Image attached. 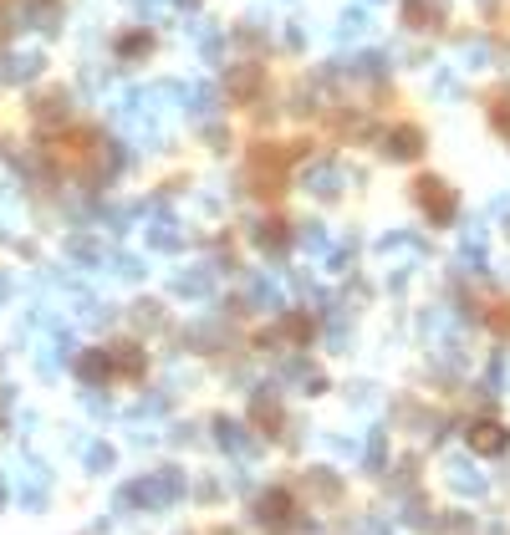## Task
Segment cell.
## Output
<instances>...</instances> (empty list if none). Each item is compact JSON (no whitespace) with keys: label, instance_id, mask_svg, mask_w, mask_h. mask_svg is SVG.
Instances as JSON below:
<instances>
[{"label":"cell","instance_id":"5","mask_svg":"<svg viewBox=\"0 0 510 535\" xmlns=\"http://www.w3.org/2000/svg\"><path fill=\"white\" fill-rule=\"evenodd\" d=\"M215 438H220L224 449H235V454H250V449H255V438H250L240 423H215Z\"/></svg>","mask_w":510,"mask_h":535},{"label":"cell","instance_id":"7","mask_svg":"<svg viewBox=\"0 0 510 535\" xmlns=\"http://www.w3.org/2000/svg\"><path fill=\"white\" fill-rule=\"evenodd\" d=\"M174 291H184V296H200V291H209V270H189V275H179V281H174Z\"/></svg>","mask_w":510,"mask_h":535},{"label":"cell","instance_id":"4","mask_svg":"<svg viewBox=\"0 0 510 535\" xmlns=\"http://www.w3.org/2000/svg\"><path fill=\"white\" fill-rule=\"evenodd\" d=\"M16 485H20V494L36 505L41 494H46V469H41V464H20V469H16Z\"/></svg>","mask_w":510,"mask_h":535},{"label":"cell","instance_id":"2","mask_svg":"<svg viewBox=\"0 0 510 535\" xmlns=\"http://www.w3.org/2000/svg\"><path fill=\"white\" fill-rule=\"evenodd\" d=\"M419 199L428 205V214H434V220H449V214H454V199H449L444 189H439V179H424V189H419Z\"/></svg>","mask_w":510,"mask_h":535},{"label":"cell","instance_id":"11","mask_svg":"<svg viewBox=\"0 0 510 535\" xmlns=\"http://www.w3.org/2000/svg\"><path fill=\"white\" fill-rule=\"evenodd\" d=\"M0 505H5V485H0Z\"/></svg>","mask_w":510,"mask_h":535},{"label":"cell","instance_id":"6","mask_svg":"<svg viewBox=\"0 0 510 535\" xmlns=\"http://www.w3.org/2000/svg\"><path fill=\"white\" fill-rule=\"evenodd\" d=\"M449 485L459 494H485V474H475L469 464H454V469H449Z\"/></svg>","mask_w":510,"mask_h":535},{"label":"cell","instance_id":"3","mask_svg":"<svg viewBox=\"0 0 510 535\" xmlns=\"http://www.w3.org/2000/svg\"><path fill=\"white\" fill-rule=\"evenodd\" d=\"M286 510H291V494H286V490H271L265 500H255V515H261L265 525H281Z\"/></svg>","mask_w":510,"mask_h":535},{"label":"cell","instance_id":"9","mask_svg":"<svg viewBox=\"0 0 510 535\" xmlns=\"http://www.w3.org/2000/svg\"><path fill=\"white\" fill-rule=\"evenodd\" d=\"M87 464H92V469H107V464H113V449H107V444H92V449H87Z\"/></svg>","mask_w":510,"mask_h":535},{"label":"cell","instance_id":"1","mask_svg":"<svg viewBox=\"0 0 510 535\" xmlns=\"http://www.w3.org/2000/svg\"><path fill=\"white\" fill-rule=\"evenodd\" d=\"M469 444H475V449L480 454H506V429H500V423H475V429H469Z\"/></svg>","mask_w":510,"mask_h":535},{"label":"cell","instance_id":"10","mask_svg":"<svg viewBox=\"0 0 510 535\" xmlns=\"http://www.w3.org/2000/svg\"><path fill=\"white\" fill-rule=\"evenodd\" d=\"M383 459V433H367V464H378Z\"/></svg>","mask_w":510,"mask_h":535},{"label":"cell","instance_id":"8","mask_svg":"<svg viewBox=\"0 0 510 535\" xmlns=\"http://www.w3.org/2000/svg\"><path fill=\"white\" fill-rule=\"evenodd\" d=\"M388 153H393V159H413V153H419V133H398V138H393V148H388Z\"/></svg>","mask_w":510,"mask_h":535}]
</instances>
